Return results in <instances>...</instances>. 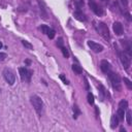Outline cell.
Instances as JSON below:
<instances>
[{"label":"cell","instance_id":"7c38bea8","mask_svg":"<svg viewBox=\"0 0 132 132\" xmlns=\"http://www.w3.org/2000/svg\"><path fill=\"white\" fill-rule=\"evenodd\" d=\"M73 16H74V19H76V20L79 21V22H86V21H87L86 14H85L80 9L75 10V11L73 12Z\"/></svg>","mask_w":132,"mask_h":132},{"label":"cell","instance_id":"7a4b0ae2","mask_svg":"<svg viewBox=\"0 0 132 132\" xmlns=\"http://www.w3.org/2000/svg\"><path fill=\"white\" fill-rule=\"evenodd\" d=\"M30 101H31V104L33 105L34 109L36 110V112L39 116H41L42 110H43V102H42L41 98L38 97L37 95H32L30 97Z\"/></svg>","mask_w":132,"mask_h":132},{"label":"cell","instance_id":"484cf974","mask_svg":"<svg viewBox=\"0 0 132 132\" xmlns=\"http://www.w3.org/2000/svg\"><path fill=\"white\" fill-rule=\"evenodd\" d=\"M46 35L48 36V38H50V39H53V38L55 37V31H54L53 29H51V30L47 32V34H46Z\"/></svg>","mask_w":132,"mask_h":132},{"label":"cell","instance_id":"83f0119b","mask_svg":"<svg viewBox=\"0 0 132 132\" xmlns=\"http://www.w3.org/2000/svg\"><path fill=\"white\" fill-rule=\"evenodd\" d=\"M57 45L59 46V47H61V46H63V39L60 37V38H58V40H57Z\"/></svg>","mask_w":132,"mask_h":132},{"label":"cell","instance_id":"836d02e7","mask_svg":"<svg viewBox=\"0 0 132 132\" xmlns=\"http://www.w3.org/2000/svg\"><path fill=\"white\" fill-rule=\"evenodd\" d=\"M1 47H2V42L0 41V50H1Z\"/></svg>","mask_w":132,"mask_h":132},{"label":"cell","instance_id":"1f68e13d","mask_svg":"<svg viewBox=\"0 0 132 132\" xmlns=\"http://www.w3.org/2000/svg\"><path fill=\"white\" fill-rule=\"evenodd\" d=\"M120 130H121V132H126V129H125L124 127H121V129H120Z\"/></svg>","mask_w":132,"mask_h":132},{"label":"cell","instance_id":"f546056e","mask_svg":"<svg viewBox=\"0 0 132 132\" xmlns=\"http://www.w3.org/2000/svg\"><path fill=\"white\" fill-rule=\"evenodd\" d=\"M120 1H121L122 5H123L124 7H127V6H128V0H120Z\"/></svg>","mask_w":132,"mask_h":132},{"label":"cell","instance_id":"9a60e30c","mask_svg":"<svg viewBox=\"0 0 132 132\" xmlns=\"http://www.w3.org/2000/svg\"><path fill=\"white\" fill-rule=\"evenodd\" d=\"M116 116H117V118L119 119V121H123V120H124V117H125V110L122 109V108H118Z\"/></svg>","mask_w":132,"mask_h":132},{"label":"cell","instance_id":"ffe728a7","mask_svg":"<svg viewBox=\"0 0 132 132\" xmlns=\"http://www.w3.org/2000/svg\"><path fill=\"white\" fill-rule=\"evenodd\" d=\"M61 48V51H62V54H63V56H64V58H69V52H68V50L63 45V46H61L60 47Z\"/></svg>","mask_w":132,"mask_h":132},{"label":"cell","instance_id":"4dcf8cb0","mask_svg":"<svg viewBox=\"0 0 132 132\" xmlns=\"http://www.w3.org/2000/svg\"><path fill=\"white\" fill-rule=\"evenodd\" d=\"M85 84H86V89L89 90V82H88V79L87 78H85Z\"/></svg>","mask_w":132,"mask_h":132},{"label":"cell","instance_id":"8fae6325","mask_svg":"<svg viewBox=\"0 0 132 132\" xmlns=\"http://www.w3.org/2000/svg\"><path fill=\"white\" fill-rule=\"evenodd\" d=\"M112 29H113V32L117 34V35H122L124 33V28H123V25L120 23V22H114L112 24Z\"/></svg>","mask_w":132,"mask_h":132},{"label":"cell","instance_id":"5bb4252c","mask_svg":"<svg viewBox=\"0 0 132 132\" xmlns=\"http://www.w3.org/2000/svg\"><path fill=\"white\" fill-rule=\"evenodd\" d=\"M98 89H99V98H100V100L101 101H103L104 100V97H105V89H104V87L102 86V85H99L98 86Z\"/></svg>","mask_w":132,"mask_h":132},{"label":"cell","instance_id":"d6a6232c","mask_svg":"<svg viewBox=\"0 0 132 132\" xmlns=\"http://www.w3.org/2000/svg\"><path fill=\"white\" fill-rule=\"evenodd\" d=\"M102 2H104V3H108L109 2V0H101Z\"/></svg>","mask_w":132,"mask_h":132},{"label":"cell","instance_id":"7402d4cb","mask_svg":"<svg viewBox=\"0 0 132 132\" xmlns=\"http://www.w3.org/2000/svg\"><path fill=\"white\" fill-rule=\"evenodd\" d=\"M124 82H125V85L127 86V88H128L129 90H131V89H132V82H131V80H130V79H128L127 77H124Z\"/></svg>","mask_w":132,"mask_h":132},{"label":"cell","instance_id":"6da1fadb","mask_svg":"<svg viewBox=\"0 0 132 132\" xmlns=\"http://www.w3.org/2000/svg\"><path fill=\"white\" fill-rule=\"evenodd\" d=\"M107 74V77L112 86V88L116 90V91H121L122 89V84H121V78H120V75L117 73V72H113V71H109L106 73Z\"/></svg>","mask_w":132,"mask_h":132},{"label":"cell","instance_id":"52a82bcc","mask_svg":"<svg viewBox=\"0 0 132 132\" xmlns=\"http://www.w3.org/2000/svg\"><path fill=\"white\" fill-rule=\"evenodd\" d=\"M89 6H90V8L92 9V11L96 14V15H102L103 14V9L95 2V1H90L89 2Z\"/></svg>","mask_w":132,"mask_h":132},{"label":"cell","instance_id":"e575fe53","mask_svg":"<svg viewBox=\"0 0 132 132\" xmlns=\"http://www.w3.org/2000/svg\"><path fill=\"white\" fill-rule=\"evenodd\" d=\"M90 1H95V0H89V2H90Z\"/></svg>","mask_w":132,"mask_h":132},{"label":"cell","instance_id":"ba28073f","mask_svg":"<svg viewBox=\"0 0 132 132\" xmlns=\"http://www.w3.org/2000/svg\"><path fill=\"white\" fill-rule=\"evenodd\" d=\"M88 45L94 53H101L103 51V46L99 43H96L93 40H88Z\"/></svg>","mask_w":132,"mask_h":132},{"label":"cell","instance_id":"cb8c5ba5","mask_svg":"<svg viewBox=\"0 0 132 132\" xmlns=\"http://www.w3.org/2000/svg\"><path fill=\"white\" fill-rule=\"evenodd\" d=\"M22 44H23L25 47L29 48V50H32V48H33V45H32L31 43H29L28 41H26V40H22Z\"/></svg>","mask_w":132,"mask_h":132},{"label":"cell","instance_id":"8992f818","mask_svg":"<svg viewBox=\"0 0 132 132\" xmlns=\"http://www.w3.org/2000/svg\"><path fill=\"white\" fill-rule=\"evenodd\" d=\"M3 77L6 80V82L10 86H12L15 82V75L12 72V70H10L9 68H5L3 70Z\"/></svg>","mask_w":132,"mask_h":132},{"label":"cell","instance_id":"f1b7e54d","mask_svg":"<svg viewBox=\"0 0 132 132\" xmlns=\"http://www.w3.org/2000/svg\"><path fill=\"white\" fill-rule=\"evenodd\" d=\"M6 57H7V55H6L5 53H0V61L5 60V59H6Z\"/></svg>","mask_w":132,"mask_h":132},{"label":"cell","instance_id":"5b68a950","mask_svg":"<svg viewBox=\"0 0 132 132\" xmlns=\"http://www.w3.org/2000/svg\"><path fill=\"white\" fill-rule=\"evenodd\" d=\"M19 73H20L21 79H22L23 81L30 82L31 76H32V71H31V70H29V69L26 68V67H20V68H19Z\"/></svg>","mask_w":132,"mask_h":132},{"label":"cell","instance_id":"603a6c76","mask_svg":"<svg viewBox=\"0 0 132 132\" xmlns=\"http://www.w3.org/2000/svg\"><path fill=\"white\" fill-rule=\"evenodd\" d=\"M40 29H41V31H42L44 34H47V32L51 30V28H50L48 26H46V25H41V26H40Z\"/></svg>","mask_w":132,"mask_h":132},{"label":"cell","instance_id":"30bf717a","mask_svg":"<svg viewBox=\"0 0 132 132\" xmlns=\"http://www.w3.org/2000/svg\"><path fill=\"white\" fill-rule=\"evenodd\" d=\"M100 69H101V71H102L103 73H107V72L110 71L111 65H110V63H109L107 60H102V61L100 62Z\"/></svg>","mask_w":132,"mask_h":132},{"label":"cell","instance_id":"d6986e66","mask_svg":"<svg viewBox=\"0 0 132 132\" xmlns=\"http://www.w3.org/2000/svg\"><path fill=\"white\" fill-rule=\"evenodd\" d=\"M80 114V110H79V108H78V106L76 105V104H74L73 105V118L74 119H77V117Z\"/></svg>","mask_w":132,"mask_h":132},{"label":"cell","instance_id":"d4e9b609","mask_svg":"<svg viewBox=\"0 0 132 132\" xmlns=\"http://www.w3.org/2000/svg\"><path fill=\"white\" fill-rule=\"evenodd\" d=\"M84 4H85V3H84V1H82V0H76V1H75V6H76V8H77V9H79L80 7H82V6H84Z\"/></svg>","mask_w":132,"mask_h":132},{"label":"cell","instance_id":"ac0fdd59","mask_svg":"<svg viewBox=\"0 0 132 132\" xmlns=\"http://www.w3.org/2000/svg\"><path fill=\"white\" fill-rule=\"evenodd\" d=\"M119 108H122V109H124V110H126L127 108H128V102L126 101V100H121L120 102H119Z\"/></svg>","mask_w":132,"mask_h":132},{"label":"cell","instance_id":"277c9868","mask_svg":"<svg viewBox=\"0 0 132 132\" xmlns=\"http://www.w3.org/2000/svg\"><path fill=\"white\" fill-rule=\"evenodd\" d=\"M97 31L98 33L105 39V40H109L110 39V34H109V30H108V27L106 24L100 22L98 25H97Z\"/></svg>","mask_w":132,"mask_h":132},{"label":"cell","instance_id":"9c48e42d","mask_svg":"<svg viewBox=\"0 0 132 132\" xmlns=\"http://www.w3.org/2000/svg\"><path fill=\"white\" fill-rule=\"evenodd\" d=\"M120 43H121L122 47L124 48L123 51H124L127 55H129L130 57H132V50H131V44H130V42L127 41V40L121 39V40H120Z\"/></svg>","mask_w":132,"mask_h":132},{"label":"cell","instance_id":"2e32d148","mask_svg":"<svg viewBox=\"0 0 132 132\" xmlns=\"http://www.w3.org/2000/svg\"><path fill=\"white\" fill-rule=\"evenodd\" d=\"M125 117H126V121H127V124L128 125H132V116H131V111L127 108L125 110Z\"/></svg>","mask_w":132,"mask_h":132},{"label":"cell","instance_id":"4316f807","mask_svg":"<svg viewBox=\"0 0 132 132\" xmlns=\"http://www.w3.org/2000/svg\"><path fill=\"white\" fill-rule=\"evenodd\" d=\"M60 78L63 80V82H64L65 85H69V81H68V79H66V77H65L63 74H61V75H60Z\"/></svg>","mask_w":132,"mask_h":132},{"label":"cell","instance_id":"44dd1931","mask_svg":"<svg viewBox=\"0 0 132 132\" xmlns=\"http://www.w3.org/2000/svg\"><path fill=\"white\" fill-rule=\"evenodd\" d=\"M87 98H88V102H89V104H94V95L91 93V92H89L88 93V96H87Z\"/></svg>","mask_w":132,"mask_h":132},{"label":"cell","instance_id":"e0dca14e","mask_svg":"<svg viewBox=\"0 0 132 132\" xmlns=\"http://www.w3.org/2000/svg\"><path fill=\"white\" fill-rule=\"evenodd\" d=\"M72 70L76 73V74H81L82 73V69L80 66H78L77 64H73L72 65Z\"/></svg>","mask_w":132,"mask_h":132},{"label":"cell","instance_id":"4fadbf2b","mask_svg":"<svg viewBox=\"0 0 132 132\" xmlns=\"http://www.w3.org/2000/svg\"><path fill=\"white\" fill-rule=\"evenodd\" d=\"M118 125H119V119L117 118L116 114H113L111 117V119H110V128L111 129H116L118 127Z\"/></svg>","mask_w":132,"mask_h":132},{"label":"cell","instance_id":"3957f363","mask_svg":"<svg viewBox=\"0 0 132 132\" xmlns=\"http://www.w3.org/2000/svg\"><path fill=\"white\" fill-rule=\"evenodd\" d=\"M114 46H116V48H117V52H118V55H119V57H120V60H121L122 65L124 66V68H125L126 70H128L129 67H130V65H131V57H130L129 55H127L124 51H120L116 44H114Z\"/></svg>","mask_w":132,"mask_h":132}]
</instances>
